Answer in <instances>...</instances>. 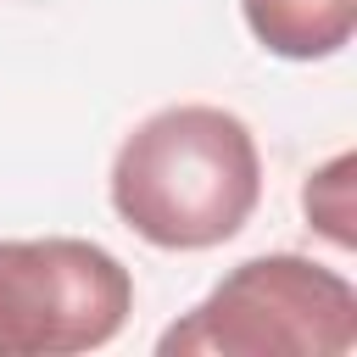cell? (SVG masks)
I'll list each match as a JSON object with an SVG mask.
<instances>
[{"label":"cell","mask_w":357,"mask_h":357,"mask_svg":"<svg viewBox=\"0 0 357 357\" xmlns=\"http://www.w3.org/2000/svg\"><path fill=\"white\" fill-rule=\"evenodd\" d=\"M112 212L156 251H212L262 201V151L245 117L184 100L162 106L112 156Z\"/></svg>","instance_id":"obj_1"},{"label":"cell","mask_w":357,"mask_h":357,"mask_svg":"<svg viewBox=\"0 0 357 357\" xmlns=\"http://www.w3.org/2000/svg\"><path fill=\"white\" fill-rule=\"evenodd\" d=\"M351 346V279L296 251H268L229 268L156 340L162 357H346Z\"/></svg>","instance_id":"obj_2"},{"label":"cell","mask_w":357,"mask_h":357,"mask_svg":"<svg viewBox=\"0 0 357 357\" xmlns=\"http://www.w3.org/2000/svg\"><path fill=\"white\" fill-rule=\"evenodd\" d=\"M128 268L73 234L0 240V357H78L123 335Z\"/></svg>","instance_id":"obj_3"},{"label":"cell","mask_w":357,"mask_h":357,"mask_svg":"<svg viewBox=\"0 0 357 357\" xmlns=\"http://www.w3.org/2000/svg\"><path fill=\"white\" fill-rule=\"evenodd\" d=\"M251 39L284 61H324L351 45L357 0H240Z\"/></svg>","instance_id":"obj_4"},{"label":"cell","mask_w":357,"mask_h":357,"mask_svg":"<svg viewBox=\"0 0 357 357\" xmlns=\"http://www.w3.org/2000/svg\"><path fill=\"white\" fill-rule=\"evenodd\" d=\"M301 206L335 245H351V156H335L329 167H318L301 190Z\"/></svg>","instance_id":"obj_5"}]
</instances>
